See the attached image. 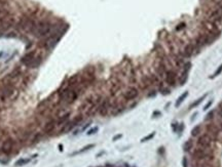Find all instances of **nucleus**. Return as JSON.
Listing matches in <instances>:
<instances>
[{"label":"nucleus","instance_id":"f257e3e1","mask_svg":"<svg viewBox=\"0 0 222 167\" xmlns=\"http://www.w3.org/2000/svg\"><path fill=\"white\" fill-rule=\"evenodd\" d=\"M140 95V89L136 86V85H130V86L125 89L124 92L121 93V97L125 103H129V101H133L137 100Z\"/></svg>","mask_w":222,"mask_h":167},{"label":"nucleus","instance_id":"f03ea898","mask_svg":"<svg viewBox=\"0 0 222 167\" xmlns=\"http://www.w3.org/2000/svg\"><path fill=\"white\" fill-rule=\"evenodd\" d=\"M191 69V63L189 61H185V63L183 64L182 68H181V72L178 76V84L180 86H184L186 84L187 80H188V75Z\"/></svg>","mask_w":222,"mask_h":167},{"label":"nucleus","instance_id":"7ed1b4c3","mask_svg":"<svg viewBox=\"0 0 222 167\" xmlns=\"http://www.w3.org/2000/svg\"><path fill=\"white\" fill-rule=\"evenodd\" d=\"M191 156L196 160H209L212 158V154L209 151V149H203L200 148L197 150H194L191 152Z\"/></svg>","mask_w":222,"mask_h":167},{"label":"nucleus","instance_id":"20e7f679","mask_svg":"<svg viewBox=\"0 0 222 167\" xmlns=\"http://www.w3.org/2000/svg\"><path fill=\"white\" fill-rule=\"evenodd\" d=\"M57 127H58V125H57V119H56V117H49V121L44 124L43 128H42V133L45 134V135L50 134V133H53V132L56 130Z\"/></svg>","mask_w":222,"mask_h":167},{"label":"nucleus","instance_id":"39448f33","mask_svg":"<svg viewBox=\"0 0 222 167\" xmlns=\"http://www.w3.org/2000/svg\"><path fill=\"white\" fill-rule=\"evenodd\" d=\"M197 145L200 146V148L203 149H210L212 145V137L210 134H203L197 138Z\"/></svg>","mask_w":222,"mask_h":167},{"label":"nucleus","instance_id":"423d86ee","mask_svg":"<svg viewBox=\"0 0 222 167\" xmlns=\"http://www.w3.org/2000/svg\"><path fill=\"white\" fill-rule=\"evenodd\" d=\"M187 96H188V91L186 90V91H184V92L181 94L178 98H177V101H176V103H175V107H176V108H179L180 106H181V104H182L183 101H185V98H186Z\"/></svg>","mask_w":222,"mask_h":167},{"label":"nucleus","instance_id":"0eeeda50","mask_svg":"<svg viewBox=\"0 0 222 167\" xmlns=\"http://www.w3.org/2000/svg\"><path fill=\"white\" fill-rule=\"evenodd\" d=\"M207 95H208V93H206V94H204V95H201V96L200 97V98H197L196 101H194L192 104H191L190 106H189V109L190 110H192V109H194V108H196L197 106H199L200 104H201V101H203L205 98L207 97Z\"/></svg>","mask_w":222,"mask_h":167},{"label":"nucleus","instance_id":"6e6552de","mask_svg":"<svg viewBox=\"0 0 222 167\" xmlns=\"http://www.w3.org/2000/svg\"><path fill=\"white\" fill-rule=\"evenodd\" d=\"M192 147H193L192 141L189 139V141H187V142H184V145H183V151L184 152H190L191 150H192Z\"/></svg>","mask_w":222,"mask_h":167},{"label":"nucleus","instance_id":"1a4fd4ad","mask_svg":"<svg viewBox=\"0 0 222 167\" xmlns=\"http://www.w3.org/2000/svg\"><path fill=\"white\" fill-rule=\"evenodd\" d=\"M31 157L30 158H28V159H20V160H18V161L16 162V167H20V166H24L25 164H27V163H29L30 161H31Z\"/></svg>","mask_w":222,"mask_h":167},{"label":"nucleus","instance_id":"9d476101","mask_svg":"<svg viewBox=\"0 0 222 167\" xmlns=\"http://www.w3.org/2000/svg\"><path fill=\"white\" fill-rule=\"evenodd\" d=\"M200 132V125H196L195 127L192 128V130H191V135L193 136V137H195V136H199Z\"/></svg>","mask_w":222,"mask_h":167},{"label":"nucleus","instance_id":"9b49d317","mask_svg":"<svg viewBox=\"0 0 222 167\" xmlns=\"http://www.w3.org/2000/svg\"><path fill=\"white\" fill-rule=\"evenodd\" d=\"M95 147V145H87V146H85L84 148H82L81 150H79L78 152H75V153H73L72 155H77V154H80V153H83V152H87V150H90V149H92V148H94Z\"/></svg>","mask_w":222,"mask_h":167},{"label":"nucleus","instance_id":"f8f14e48","mask_svg":"<svg viewBox=\"0 0 222 167\" xmlns=\"http://www.w3.org/2000/svg\"><path fill=\"white\" fill-rule=\"evenodd\" d=\"M158 92H160L162 95H168V94H170V93H171V88H170L169 86H167V85H166V86L163 87V88H162V89H160V90L158 91Z\"/></svg>","mask_w":222,"mask_h":167},{"label":"nucleus","instance_id":"ddd939ff","mask_svg":"<svg viewBox=\"0 0 222 167\" xmlns=\"http://www.w3.org/2000/svg\"><path fill=\"white\" fill-rule=\"evenodd\" d=\"M147 92H148V93H147V97H154L155 95L157 94L158 91H157V89H156V88H151V89L148 90Z\"/></svg>","mask_w":222,"mask_h":167},{"label":"nucleus","instance_id":"4468645a","mask_svg":"<svg viewBox=\"0 0 222 167\" xmlns=\"http://www.w3.org/2000/svg\"><path fill=\"white\" fill-rule=\"evenodd\" d=\"M154 135H155V132L153 131V132H151L150 134H148V135H146L145 137H143L142 139H141V142H147V141H150L151 138H153L154 137Z\"/></svg>","mask_w":222,"mask_h":167},{"label":"nucleus","instance_id":"2eb2a0df","mask_svg":"<svg viewBox=\"0 0 222 167\" xmlns=\"http://www.w3.org/2000/svg\"><path fill=\"white\" fill-rule=\"evenodd\" d=\"M221 72H222V65H221V66H220L219 68H218V69L216 70V72H215L213 75H212V76H211L210 78H211V79H213V78H216V77L218 76V75H220V74H221Z\"/></svg>","mask_w":222,"mask_h":167},{"label":"nucleus","instance_id":"dca6fc26","mask_svg":"<svg viewBox=\"0 0 222 167\" xmlns=\"http://www.w3.org/2000/svg\"><path fill=\"white\" fill-rule=\"evenodd\" d=\"M178 128H179V123L178 122H173L172 123V130L174 132H178Z\"/></svg>","mask_w":222,"mask_h":167},{"label":"nucleus","instance_id":"f3484780","mask_svg":"<svg viewBox=\"0 0 222 167\" xmlns=\"http://www.w3.org/2000/svg\"><path fill=\"white\" fill-rule=\"evenodd\" d=\"M98 127H93V128H92V129H90V130H88L87 131V135H92V134H95L96 133V132H98Z\"/></svg>","mask_w":222,"mask_h":167},{"label":"nucleus","instance_id":"a211bd4d","mask_svg":"<svg viewBox=\"0 0 222 167\" xmlns=\"http://www.w3.org/2000/svg\"><path fill=\"white\" fill-rule=\"evenodd\" d=\"M182 166L183 167H188V159L186 157H183L182 158Z\"/></svg>","mask_w":222,"mask_h":167},{"label":"nucleus","instance_id":"6ab92c4d","mask_svg":"<svg viewBox=\"0 0 222 167\" xmlns=\"http://www.w3.org/2000/svg\"><path fill=\"white\" fill-rule=\"evenodd\" d=\"M214 114H215V111H211L210 113H208V115L206 116V120H211V119L213 118Z\"/></svg>","mask_w":222,"mask_h":167},{"label":"nucleus","instance_id":"aec40b11","mask_svg":"<svg viewBox=\"0 0 222 167\" xmlns=\"http://www.w3.org/2000/svg\"><path fill=\"white\" fill-rule=\"evenodd\" d=\"M185 24L182 23V24H180V25L177 26V28H176V31H181V30H183V29H185Z\"/></svg>","mask_w":222,"mask_h":167},{"label":"nucleus","instance_id":"412c9836","mask_svg":"<svg viewBox=\"0 0 222 167\" xmlns=\"http://www.w3.org/2000/svg\"><path fill=\"white\" fill-rule=\"evenodd\" d=\"M212 104H213V101H208V104L206 105V106H205V107H204V111H208V110H209V108L211 107V106H212Z\"/></svg>","mask_w":222,"mask_h":167},{"label":"nucleus","instance_id":"4be33fe9","mask_svg":"<svg viewBox=\"0 0 222 167\" xmlns=\"http://www.w3.org/2000/svg\"><path fill=\"white\" fill-rule=\"evenodd\" d=\"M162 115V113H160L159 111H154L153 112V114H152V117L153 118H156V116H160Z\"/></svg>","mask_w":222,"mask_h":167},{"label":"nucleus","instance_id":"5701e85b","mask_svg":"<svg viewBox=\"0 0 222 167\" xmlns=\"http://www.w3.org/2000/svg\"><path fill=\"white\" fill-rule=\"evenodd\" d=\"M184 130V124L183 123H181L179 124V128H178V132H182Z\"/></svg>","mask_w":222,"mask_h":167},{"label":"nucleus","instance_id":"b1692460","mask_svg":"<svg viewBox=\"0 0 222 167\" xmlns=\"http://www.w3.org/2000/svg\"><path fill=\"white\" fill-rule=\"evenodd\" d=\"M121 134H118V135H116V136H114L113 137V142H115V141H117V139H119V138H121Z\"/></svg>","mask_w":222,"mask_h":167},{"label":"nucleus","instance_id":"393cba45","mask_svg":"<svg viewBox=\"0 0 222 167\" xmlns=\"http://www.w3.org/2000/svg\"><path fill=\"white\" fill-rule=\"evenodd\" d=\"M196 115H197V113H194V114L192 115V118H191V121H193L194 119H195V117H196Z\"/></svg>","mask_w":222,"mask_h":167}]
</instances>
